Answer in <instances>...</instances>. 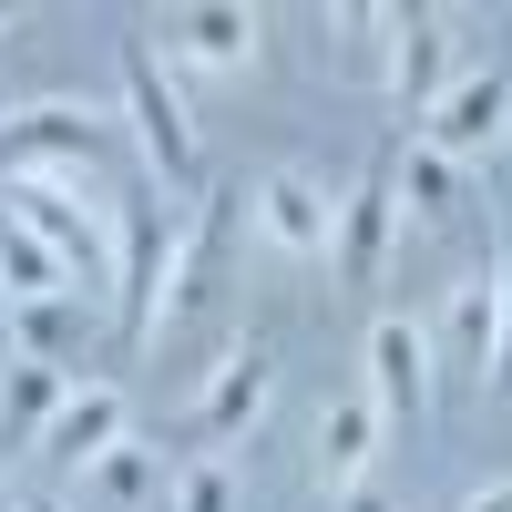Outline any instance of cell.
<instances>
[{
    "instance_id": "1",
    "label": "cell",
    "mask_w": 512,
    "mask_h": 512,
    "mask_svg": "<svg viewBox=\"0 0 512 512\" xmlns=\"http://www.w3.org/2000/svg\"><path fill=\"white\" fill-rule=\"evenodd\" d=\"M0 185H62V195H93L113 205V134L93 103H31L0 123Z\"/></svg>"
},
{
    "instance_id": "2",
    "label": "cell",
    "mask_w": 512,
    "mask_h": 512,
    "mask_svg": "<svg viewBox=\"0 0 512 512\" xmlns=\"http://www.w3.org/2000/svg\"><path fill=\"white\" fill-rule=\"evenodd\" d=\"M123 113H134V144H144L154 195H195L205 185V144H195L185 93H175V72H164L154 41H123Z\"/></svg>"
},
{
    "instance_id": "3",
    "label": "cell",
    "mask_w": 512,
    "mask_h": 512,
    "mask_svg": "<svg viewBox=\"0 0 512 512\" xmlns=\"http://www.w3.org/2000/svg\"><path fill=\"white\" fill-rule=\"evenodd\" d=\"M164 277H175V205L164 195H113V328H123V349L154 338Z\"/></svg>"
},
{
    "instance_id": "4",
    "label": "cell",
    "mask_w": 512,
    "mask_h": 512,
    "mask_svg": "<svg viewBox=\"0 0 512 512\" xmlns=\"http://www.w3.org/2000/svg\"><path fill=\"white\" fill-rule=\"evenodd\" d=\"M236 216H256V195H246V185H205V195H195V226H175V277H164V318L216 308V287H226V246H236ZM164 318H154V328H164Z\"/></svg>"
},
{
    "instance_id": "5",
    "label": "cell",
    "mask_w": 512,
    "mask_h": 512,
    "mask_svg": "<svg viewBox=\"0 0 512 512\" xmlns=\"http://www.w3.org/2000/svg\"><path fill=\"white\" fill-rule=\"evenodd\" d=\"M420 144L431 154H492L512 144V62H482V72H451V93L431 103V123H420Z\"/></svg>"
},
{
    "instance_id": "6",
    "label": "cell",
    "mask_w": 512,
    "mask_h": 512,
    "mask_svg": "<svg viewBox=\"0 0 512 512\" xmlns=\"http://www.w3.org/2000/svg\"><path fill=\"white\" fill-rule=\"evenodd\" d=\"M390 164H400V144L369 154V175L338 195V236H328V256H338V277H349V287H379V267H390V236H400V185H390Z\"/></svg>"
},
{
    "instance_id": "7",
    "label": "cell",
    "mask_w": 512,
    "mask_h": 512,
    "mask_svg": "<svg viewBox=\"0 0 512 512\" xmlns=\"http://www.w3.org/2000/svg\"><path fill=\"white\" fill-rule=\"evenodd\" d=\"M441 93H451V11H390V113H400V134L431 123Z\"/></svg>"
},
{
    "instance_id": "8",
    "label": "cell",
    "mask_w": 512,
    "mask_h": 512,
    "mask_svg": "<svg viewBox=\"0 0 512 512\" xmlns=\"http://www.w3.org/2000/svg\"><path fill=\"white\" fill-rule=\"evenodd\" d=\"M256 41H267V21L246 11V0H195V11L164 21V72L195 62V72H246Z\"/></svg>"
},
{
    "instance_id": "9",
    "label": "cell",
    "mask_w": 512,
    "mask_h": 512,
    "mask_svg": "<svg viewBox=\"0 0 512 512\" xmlns=\"http://www.w3.org/2000/svg\"><path fill=\"white\" fill-rule=\"evenodd\" d=\"M267 390H277V359L256 349H226L216 359V379H205V400H195V441H246L256 420H267Z\"/></svg>"
},
{
    "instance_id": "10",
    "label": "cell",
    "mask_w": 512,
    "mask_h": 512,
    "mask_svg": "<svg viewBox=\"0 0 512 512\" xmlns=\"http://www.w3.org/2000/svg\"><path fill=\"white\" fill-rule=\"evenodd\" d=\"M369 410L379 420H420L431 410V338H420L410 318L369 328Z\"/></svg>"
},
{
    "instance_id": "11",
    "label": "cell",
    "mask_w": 512,
    "mask_h": 512,
    "mask_svg": "<svg viewBox=\"0 0 512 512\" xmlns=\"http://www.w3.org/2000/svg\"><path fill=\"white\" fill-rule=\"evenodd\" d=\"M492 349H502V297H492V267H482V277H461V287H451L431 359H441L451 379H482V390H492Z\"/></svg>"
},
{
    "instance_id": "12",
    "label": "cell",
    "mask_w": 512,
    "mask_h": 512,
    "mask_svg": "<svg viewBox=\"0 0 512 512\" xmlns=\"http://www.w3.org/2000/svg\"><path fill=\"white\" fill-rule=\"evenodd\" d=\"M256 226H267L287 256H328L338 205H328V185H318V175H267V185H256Z\"/></svg>"
},
{
    "instance_id": "13",
    "label": "cell",
    "mask_w": 512,
    "mask_h": 512,
    "mask_svg": "<svg viewBox=\"0 0 512 512\" xmlns=\"http://www.w3.org/2000/svg\"><path fill=\"white\" fill-rule=\"evenodd\" d=\"M113 441H123V390H103V379H82V390L52 410V431H41V451L72 461V472H82V461H103Z\"/></svg>"
},
{
    "instance_id": "14",
    "label": "cell",
    "mask_w": 512,
    "mask_h": 512,
    "mask_svg": "<svg viewBox=\"0 0 512 512\" xmlns=\"http://www.w3.org/2000/svg\"><path fill=\"white\" fill-rule=\"evenodd\" d=\"M0 297H11V308H41V297H72V267L52 246H41L11 205H0Z\"/></svg>"
},
{
    "instance_id": "15",
    "label": "cell",
    "mask_w": 512,
    "mask_h": 512,
    "mask_svg": "<svg viewBox=\"0 0 512 512\" xmlns=\"http://www.w3.org/2000/svg\"><path fill=\"white\" fill-rule=\"evenodd\" d=\"M369 451H379V410H369V400H328V410H318V482H328V492H359Z\"/></svg>"
},
{
    "instance_id": "16",
    "label": "cell",
    "mask_w": 512,
    "mask_h": 512,
    "mask_svg": "<svg viewBox=\"0 0 512 512\" xmlns=\"http://www.w3.org/2000/svg\"><path fill=\"white\" fill-rule=\"evenodd\" d=\"M82 390V379L72 369H41V359H11V379H0V431H11V441H41V431H52V410Z\"/></svg>"
},
{
    "instance_id": "17",
    "label": "cell",
    "mask_w": 512,
    "mask_h": 512,
    "mask_svg": "<svg viewBox=\"0 0 512 512\" xmlns=\"http://www.w3.org/2000/svg\"><path fill=\"white\" fill-rule=\"evenodd\" d=\"M11 328H21V359H41V369H72V349L93 338V297H41V308H11ZM82 379V369H72Z\"/></svg>"
},
{
    "instance_id": "18",
    "label": "cell",
    "mask_w": 512,
    "mask_h": 512,
    "mask_svg": "<svg viewBox=\"0 0 512 512\" xmlns=\"http://www.w3.org/2000/svg\"><path fill=\"white\" fill-rule=\"evenodd\" d=\"M390 185H400V216H420V226H441L451 205H461V164H451V154H431V144H400V164H390Z\"/></svg>"
},
{
    "instance_id": "19",
    "label": "cell",
    "mask_w": 512,
    "mask_h": 512,
    "mask_svg": "<svg viewBox=\"0 0 512 512\" xmlns=\"http://www.w3.org/2000/svg\"><path fill=\"white\" fill-rule=\"evenodd\" d=\"M93 482H103L113 502H154V482H164V461H154L144 441H113V451L93 461Z\"/></svg>"
},
{
    "instance_id": "20",
    "label": "cell",
    "mask_w": 512,
    "mask_h": 512,
    "mask_svg": "<svg viewBox=\"0 0 512 512\" xmlns=\"http://www.w3.org/2000/svg\"><path fill=\"white\" fill-rule=\"evenodd\" d=\"M175 512H236V472H226L216 451H205V461H185V482H175Z\"/></svg>"
},
{
    "instance_id": "21",
    "label": "cell",
    "mask_w": 512,
    "mask_h": 512,
    "mask_svg": "<svg viewBox=\"0 0 512 512\" xmlns=\"http://www.w3.org/2000/svg\"><path fill=\"white\" fill-rule=\"evenodd\" d=\"M492 297H502V349H492V390H512V236H502V267H492Z\"/></svg>"
},
{
    "instance_id": "22",
    "label": "cell",
    "mask_w": 512,
    "mask_h": 512,
    "mask_svg": "<svg viewBox=\"0 0 512 512\" xmlns=\"http://www.w3.org/2000/svg\"><path fill=\"white\" fill-rule=\"evenodd\" d=\"M338 512H400V502H390V492H369V482H359V492H338Z\"/></svg>"
},
{
    "instance_id": "23",
    "label": "cell",
    "mask_w": 512,
    "mask_h": 512,
    "mask_svg": "<svg viewBox=\"0 0 512 512\" xmlns=\"http://www.w3.org/2000/svg\"><path fill=\"white\" fill-rule=\"evenodd\" d=\"M461 512H512V482H482V492L461 502Z\"/></svg>"
},
{
    "instance_id": "24",
    "label": "cell",
    "mask_w": 512,
    "mask_h": 512,
    "mask_svg": "<svg viewBox=\"0 0 512 512\" xmlns=\"http://www.w3.org/2000/svg\"><path fill=\"white\" fill-rule=\"evenodd\" d=\"M11 21H21V11H11V0H0V31H11Z\"/></svg>"
},
{
    "instance_id": "25",
    "label": "cell",
    "mask_w": 512,
    "mask_h": 512,
    "mask_svg": "<svg viewBox=\"0 0 512 512\" xmlns=\"http://www.w3.org/2000/svg\"><path fill=\"white\" fill-rule=\"evenodd\" d=\"M0 512H21V502H11V482H0Z\"/></svg>"
},
{
    "instance_id": "26",
    "label": "cell",
    "mask_w": 512,
    "mask_h": 512,
    "mask_svg": "<svg viewBox=\"0 0 512 512\" xmlns=\"http://www.w3.org/2000/svg\"><path fill=\"white\" fill-rule=\"evenodd\" d=\"M21 512H62V502H21Z\"/></svg>"
},
{
    "instance_id": "27",
    "label": "cell",
    "mask_w": 512,
    "mask_h": 512,
    "mask_svg": "<svg viewBox=\"0 0 512 512\" xmlns=\"http://www.w3.org/2000/svg\"><path fill=\"white\" fill-rule=\"evenodd\" d=\"M0 328H11V297H0Z\"/></svg>"
}]
</instances>
